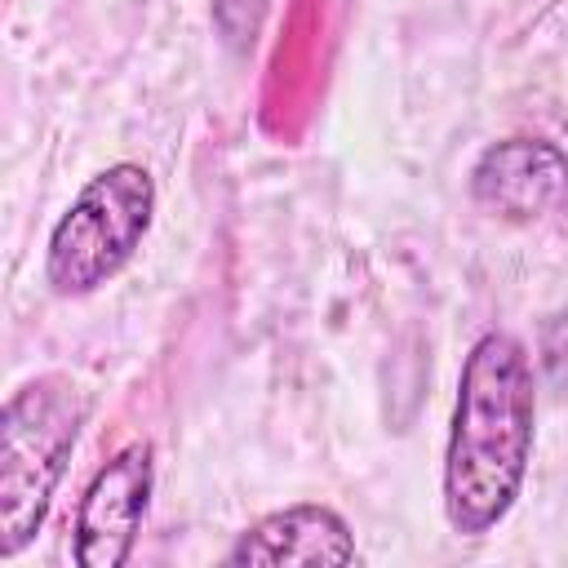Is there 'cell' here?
<instances>
[{"instance_id":"obj_1","label":"cell","mask_w":568,"mask_h":568,"mask_svg":"<svg viewBox=\"0 0 568 568\" xmlns=\"http://www.w3.org/2000/svg\"><path fill=\"white\" fill-rule=\"evenodd\" d=\"M537 439L532 364L519 337L484 333L457 377L444 448V519L457 537L493 532L524 493Z\"/></svg>"},{"instance_id":"obj_2","label":"cell","mask_w":568,"mask_h":568,"mask_svg":"<svg viewBox=\"0 0 568 568\" xmlns=\"http://www.w3.org/2000/svg\"><path fill=\"white\" fill-rule=\"evenodd\" d=\"M89 417V395L67 373L22 382L0 413V555L36 541L71 448Z\"/></svg>"},{"instance_id":"obj_3","label":"cell","mask_w":568,"mask_h":568,"mask_svg":"<svg viewBox=\"0 0 568 568\" xmlns=\"http://www.w3.org/2000/svg\"><path fill=\"white\" fill-rule=\"evenodd\" d=\"M155 217V182L142 164L120 160L80 186L53 222L44 248V284L58 297H89L115 280L142 248Z\"/></svg>"},{"instance_id":"obj_4","label":"cell","mask_w":568,"mask_h":568,"mask_svg":"<svg viewBox=\"0 0 568 568\" xmlns=\"http://www.w3.org/2000/svg\"><path fill=\"white\" fill-rule=\"evenodd\" d=\"M155 488V453L146 439L124 444L98 475L89 479L80 510H75V541L71 559L80 568H120L129 564L146 506Z\"/></svg>"},{"instance_id":"obj_5","label":"cell","mask_w":568,"mask_h":568,"mask_svg":"<svg viewBox=\"0 0 568 568\" xmlns=\"http://www.w3.org/2000/svg\"><path fill=\"white\" fill-rule=\"evenodd\" d=\"M568 195V155L546 138H501L470 164V200L506 222H532Z\"/></svg>"},{"instance_id":"obj_6","label":"cell","mask_w":568,"mask_h":568,"mask_svg":"<svg viewBox=\"0 0 568 568\" xmlns=\"http://www.w3.org/2000/svg\"><path fill=\"white\" fill-rule=\"evenodd\" d=\"M355 537L351 524L320 501H293L284 510L262 515L248 524L235 546L222 555L226 568H320V564H355Z\"/></svg>"},{"instance_id":"obj_7","label":"cell","mask_w":568,"mask_h":568,"mask_svg":"<svg viewBox=\"0 0 568 568\" xmlns=\"http://www.w3.org/2000/svg\"><path fill=\"white\" fill-rule=\"evenodd\" d=\"M213 31L231 53H248L262 36V22L271 13V0H209Z\"/></svg>"},{"instance_id":"obj_8","label":"cell","mask_w":568,"mask_h":568,"mask_svg":"<svg viewBox=\"0 0 568 568\" xmlns=\"http://www.w3.org/2000/svg\"><path fill=\"white\" fill-rule=\"evenodd\" d=\"M537 359L550 386L568 390V311H555L537 328Z\"/></svg>"}]
</instances>
